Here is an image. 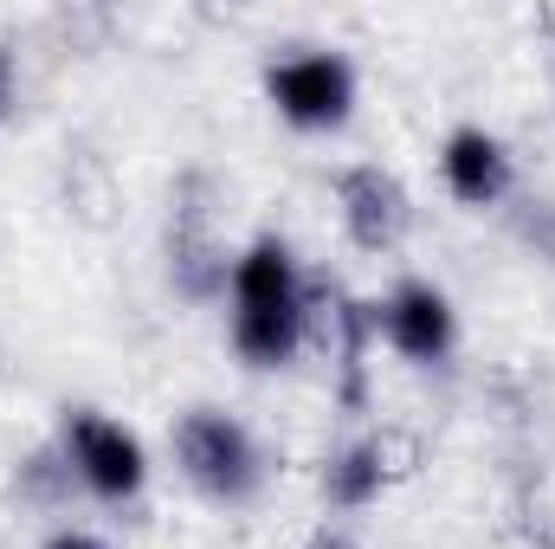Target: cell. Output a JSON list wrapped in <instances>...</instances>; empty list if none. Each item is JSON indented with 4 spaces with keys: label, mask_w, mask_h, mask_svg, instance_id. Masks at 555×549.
Instances as JSON below:
<instances>
[{
    "label": "cell",
    "mask_w": 555,
    "mask_h": 549,
    "mask_svg": "<svg viewBox=\"0 0 555 549\" xmlns=\"http://www.w3.org/2000/svg\"><path fill=\"white\" fill-rule=\"evenodd\" d=\"M304 343V278L291 266V246L259 233L246 259H233V349L253 369L291 362Z\"/></svg>",
    "instance_id": "6da1fadb"
},
{
    "label": "cell",
    "mask_w": 555,
    "mask_h": 549,
    "mask_svg": "<svg viewBox=\"0 0 555 549\" xmlns=\"http://www.w3.org/2000/svg\"><path fill=\"white\" fill-rule=\"evenodd\" d=\"M175 459H181L188 485L207 491V498H220V505H246L259 491V446H253V433L233 413H214V408L181 413Z\"/></svg>",
    "instance_id": "7a4b0ae2"
},
{
    "label": "cell",
    "mask_w": 555,
    "mask_h": 549,
    "mask_svg": "<svg viewBox=\"0 0 555 549\" xmlns=\"http://www.w3.org/2000/svg\"><path fill=\"white\" fill-rule=\"evenodd\" d=\"M266 98L297 130H343L356 111V72L343 52H297L266 72Z\"/></svg>",
    "instance_id": "3957f363"
},
{
    "label": "cell",
    "mask_w": 555,
    "mask_h": 549,
    "mask_svg": "<svg viewBox=\"0 0 555 549\" xmlns=\"http://www.w3.org/2000/svg\"><path fill=\"white\" fill-rule=\"evenodd\" d=\"M369 336H375V304L349 297L336 278H310L304 284V343H317L336 375H343V408H362L369 388H362V356H369Z\"/></svg>",
    "instance_id": "277c9868"
},
{
    "label": "cell",
    "mask_w": 555,
    "mask_h": 549,
    "mask_svg": "<svg viewBox=\"0 0 555 549\" xmlns=\"http://www.w3.org/2000/svg\"><path fill=\"white\" fill-rule=\"evenodd\" d=\"M65 452H72V472L104 498V505H130L149 478V459H142V439L130 426L104 420V413L78 408L65 420Z\"/></svg>",
    "instance_id": "5b68a950"
},
{
    "label": "cell",
    "mask_w": 555,
    "mask_h": 549,
    "mask_svg": "<svg viewBox=\"0 0 555 549\" xmlns=\"http://www.w3.org/2000/svg\"><path fill=\"white\" fill-rule=\"evenodd\" d=\"M414 472H420V439L401 433V426H388V433H375V439L343 446V452L323 465V498H330L336 511H362V505H375L388 485H401V478H414Z\"/></svg>",
    "instance_id": "8992f818"
},
{
    "label": "cell",
    "mask_w": 555,
    "mask_h": 549,
    "mask_svg": "<svg viewBox=\"0 0 555 549\" xmlns=\"http://www.w3.org/2000/svg\"><path fill=\"white\" fill-rule=\"evenodd\" d=\"M336 201H343V227L362 253H395L414 227V201L388 168H343L336 175Z\"/></svg>",
    "instance_id": "52a82bcc"
},
{
    "label": "cell",
    "mask_w": 555,
    "mask_h": 549,
    "mask_svg": "<svg viewBox=\"0 0 555 549\" xmlns=\"http://www.w3.org/2000/svg\"><path fill=\"white\" fill-rule=\"evenodd\" d=\"M375 330H382L408 362H446V356H452V336H459L446 291H439V284H420V278L395 284L388 304H375Z\"/></svg>",
    "instance_id": "ba28073f"
},
{
    "label": "cell",
    "mask_w": 555,
    "mask_h": 549,
    "mask_svg": "<svg viewBox=\"0 0 555 549\" xmlns=\"http://www.w3.org/2000/svg\"><path fill=\"white\" fill-rule=\"evenodd\" d=\"M201 194V181H188L181 188V207H175V220H168V272L181 284V297H220L227 291V253H220V240H214V227H207V207L194 201Z\"/></svg>",
    "instance_id": "9c48e42d"
},
{
    "label": "cell",
    "mask_w": 555,
    "mask_h": 549,
    "mask_svg": "<svg viewBox=\"0 0 555 549\" xmlns=\"http://www.w3.org/2000/svg\"><path fill=\"white\" fill-rule=\"evenodd\" d=\"M439 168H446V188H452L465 207H498V201L511 194V149L491 137V130H472V124L452 130Z\"/></svg>",
    "instance_id": "30bf717a"
},
{
    "label": "cell",
    "mask_w": 555,
    "mask_h": 549,
    "mask_svg": "<svg viewBox=\"0 0 555 549\" xmlns=\"http://www.w3.org/2000/svg\"><path fill=\"white\" fill-rule=\"evenodd\" d=\"M304 549H362V544H356L349 531H330V524H323V531H310V544Z\"/></svg>",
    "instance_id": "8fae6325"
},
{
    "label": "cell",
    "mask_w": 555,
    "mask_h": 549,
    "mask_svg": "<svg viewBox=\"0 0 555 549\" xmlns=\"http://www.w3.org/2000/svg\"><path fill=\"white\" fill-rule=\"evenodd\" d=\"M13 111V52L0 46V117Z\"/></svg>",
    "instance_id": "7c38bea8"
},
{
    "label": "cell",
    "mask_w": 555,
    "mask_h": 549,
    "mask_svg": "<svg viewBox=\"0 0 555 549\" xmlns=\"http://www.w3.org/2000/svg\"><path fill=\"white\" fill-rule=\"evenodd\" d=\"M46 549H104L98 537H78V531H65V537H52Z\"/></svg>",
    "instance_id": "4fadbf2b"
}]
</instances>
